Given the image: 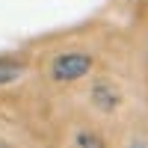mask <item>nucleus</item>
<instances>
[{
    "mask_svg": "<svg viewBox=\"0 0 148 148\" xmlns=\"http://www.w3.org/2000/svg\"><path fill=\"white\" fill-rule=\"evenodd\" d=\"M92 68V56L89 53H59L53 59V80L56 83H71V80H80L86 71Z\"/></svg>",
    "mask_w": 148,
    "mask_h": 148,
    "instance_id": "1",
    "label": "nucleus"
},
{
    "mask_svg": "<svg viewBox=\"0 0 148 148\" xmlns=\"http://www.w3.org/2000/svg\"><path fill=\"white\" fill-rule=\"evenodd\" d=\"M92 101L101 107V110H116L119 101H121V95H119L116 86H110L107 80H98V83L92 86Z\"/></svg>",
    "mask_w": 148,
    "mask_h": 148,
    "instance_id": "2",
    "label": "nucleus"
},
{
    "mask_svg": "<svg viewBox=\"0 0 148 148\" xmlns=\"http://www.w3.org/2000/svg\"><path fill=\"white\" fill-rule=\"evenodd\" d=\"M21 74H24V62H18V59H0V86L15 83Z\"/></svg>",
    "mask_w": 148,
    "mask_h": 148,
    "instance_id": "3",
    "label": "nucleus"
},
{
    "mask_svg": "<svg viewBox=\"0 0 148 148\" xmlns=\"http://www.w3.org/2000/svg\"><path fill=\"white\" fill-rule=\"evenodd\" d=\"M71 148H107L104 145V139L98 136V133H92V130H80L77 136H74V145Z\"/></svg>",
    "mask_w": 148,
    "mask_h": 148,
    "instance_id": "4",
    "label": "nucleus"
},
{
    "mask_svg": "<svg viewBox=\"0 0 148 148\" xmlns=\"http://www.w3.org/2000/svg\"><path fill=\"white\" fill-rule=\"evenodd\" d=\"M130 148H148V145H145V142H142V139H136V142H133V145H130Z\"/></svg>",
    "mask_w": 148,
    "mask_h": 148,
    "instance_id": "5",
    "label": "nucleus"
},
{
    "mask_svg": "<svg viewBox=\"0 0 148 148\" xmlns=\"http://www.w3.org/2000/svg\"><path fill=\"white\" fill-rule=\"evenodd\" d=\"M0 148H3V145H0Z\"/></svg>",
    "mask_w": 148,
    "mask_h": 148,
    "instance_id": "6",
    "label": "nucleus"
}]
</instances>
